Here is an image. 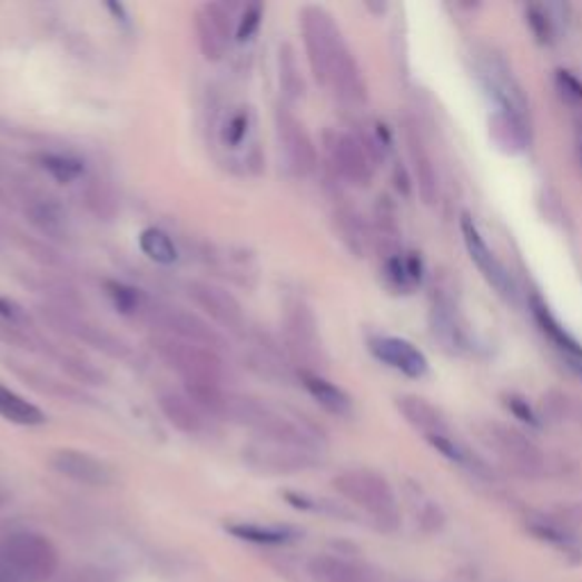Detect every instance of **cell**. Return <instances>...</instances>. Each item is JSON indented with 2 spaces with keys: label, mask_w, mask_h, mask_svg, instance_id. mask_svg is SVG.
<instances>
[{
  "label": "cell",
  "mask_w": 582,
  "mask_h": 582,
  "mask_svg": "<svg viewBox=\"0 0 582 582\" xmlns=\"http://www.w3.org/2000/svg\"><path fill=\"white\" fill-rule=\"evenodd\" d=\"M194 28H196L203 58L207 62L224 60L228 46H230V37H233L228 10L219 3L198 6L196 14H194Z\"/></svg>",
  "instance_id": "12"
},
{
  "label": "cell",
  "mask_w": 582,
  "mask_h": 582,
  "mask_svg": "<svg viewBox=\"0 0 582 582\" xmlns=\"http://www.w3.org/2000/svg\"><path fill=\"white\" fill-rule=\"evenodd\" d=\"M473 76L479 78L483 89L499 102V110L516 115L525 119L527 115V98L525 91L514 76L507 60L499 50L483 46L473 50Z\"/></svg>",
  "instance_id": "2"
},
{
  "label": "cell",
  "mask_w": 582,
  "mask_h": 582,
  "mask_svg": "<svg viewBox=\"0 0 582 582\" xmlns=\"http://www.w3.org/2000/svg\"><path fill=\"white\" fill-rule=\"evenodd\" d=\"M41 314H43V319H48L50 326H56L58 331L85 342L87 346H91L96 351H102L105 355H110V357L128 355V346L124 339H119L110 331H105L102 326L80 319V316L71 314L65 307H41Z\"/></svg>",
  "instance_id": "10"
},
{
  "label": "cell",
  "mask_w": 582,
  "mask_h": 582,
  "mask_svg": "<svg viewBox=\"0 0 582 582\" xmlns=\"http://www.w3.org/2000/svg\"><path fill=\"white\" fill-rule=\"evenodd\" d=\"M337 224H339V230H342V237L348 241V246L359 255L368 241V233H366V226L359 221V217L355 215V211H339L337 215Z\"/></svg>",
  "instance_id": "35"
},
{
  "label": "cell",
  "mask_w": 582,
  "mask_h": 582,
  "mask_svg": "<svg viewBox=\"0 0 582 582\" xmlns=\"http://www.w3.org/2000/svg\"><path fill=\"white\" fill-rule=\"evenodd\" d=\"M527 307L533 312V319L537 322L540 331L551 339V344L558 348V353L564 357L566 366L573 374L582 378V344L558 322V316L551 312L549 303L540 296L533 294L531 300H527Z\"/></svg>",
  "instance_id": "18"
},
{
  "label": "cell",
  "mask_w": 582,
  "mask_h": 582,
  "mask_svg": "<svg viewBox=\"0 0 582 582\" xmlns=\"http://www.w3.org/2000/svg\"><path fill=\"white\" fill-rule=\"evenodd\" d=\"M394 183H396V189L401 191V194H405V196H410L412 194V185H410V174L405 171V167H396L394 169Z\"/></svg>",
  "instance_id": "42"
},
{
  "label": "cell",
  "mask_w": 582,
  "mask_h": 582,
  "mask_svg": "<svg viewBox=\"0 0 582 582\" xmlns=\"http://www.w3.org/2000/svg\"><path fill=\"white\" fill-rule=\"evenodd\" d=\"M105 292H108L110 300L115 303V307L121 312V314H137V312H144V296L139 289L126 285V283H119V280H105Z\"/></svg>",
  "instance_id": "31"
},
{
  "label": "cell",
  "mask_w": 582,
  "mask_h": 582,
  "mask_svg": "<svg viewBox=\"0 0 582 582\" xmlns=\"http://www.w3.org/2000/svg\"><path fill=\"white\" fill-rule=\"evenodd\" d=\"M396 410L410 423V426L423 435V440H433L440 435H448L451 426L446 416L426 398L416 394H403L396 398Z\"/></svg>",
  "instance_id": "19"
},
{
  "label": "cell",
  "mask_w": 582,
  "mask_h": 582,
  "mask_svg": "<svg viewBox=\"0 0 582 582\" xmlns=\"http://www.w3.org/2000/svg\"><path fill=\"white\" fill-rule=\"evenodd\" d=\"M144 312L148 316V322L155 328H160V335H169L207 348L224 346L221 335L215 328H209L205 319H200L198 314L189 309L171 307V305H144Z\"/></svg>",
  "instance_id": "8"
},
{
  "label": "cell",
  "mask_w": 582,
  "mask_h": 582,
  "mask_svg": "<svg viewBox=\"0 0 582 582\" xmlns=\"http://www.w3.org/2000/svg\"><path fill=\"white\" fill-rule=\"evenodd\" d=\"M490 139L496 144L499 150L507 155H519L531 144V135H527L525 119L496 110L490 117Z\"/></svg>",
  "instance_id": "23"
},
{
  "label": "cell",
  "mask_w": 582,
  "mask_h": 582,
  "mask_svg": "<svg viewBox=\"0 0 582 582\" xmlns=\"http://www.w3.org/2000/svg\"><path fill=\"white\" fill-rule=\"evenodd\" d=\"M276 128L292 169L298 176H309L316 169V146L303 121H298L287 108H280L276 112Z\"/></svg>",
  "instance_id": "16"
},
{
  "label": "cell",
  "mask_w": 582,
  "mask_h": 582,
  "mask_svg": "<svg viewBox=\"0 0 582 582\" xmlns=\"http://www.w3.org/2000/svg\"><path fill=\"white\" fill-rule=\"evenodd\" d=\"M65 372L78 381V383H87V385H102L105 383V374L100 372V368H96L91 362L78 357V355H65L60 359Z\"/></svg>",
  "instance_id": "34"
},
{
  "label": "cell",
  "mask_w": 582,
  "mask_h": 582,
  "mask_svg": "<svg viewBox=\"0 0 582 582\" xmlns=\"http://www.w3.org/2000/svg\"><path fill=\"white\" fill-rule=\"evenodd\" d=\"M37 162L52 180H58L60 185H69L82 178L85 174V165L78 160V157L62 155V152H41L37 157Z\"/></svg>",
  "instance_id": "26"
},
{
  "label": "cell",
  "mask_w": 582,
  "mask_h": 582,
  "mask_svg": "<svg viewBox=\"0 0 582 582\" xmlns=\"http://www.w3.org/2000/svg\"><path fill=\"white\" fill-rule=\"evenodd\" d=\"M0 582H21L3 562H0Z\"/></svg>",
  "instance_id": "43"
},
{
  "label": "cell",
  "mask_w": 582,
  "mask_h": 582,
  "mask_svg": "<svg viewBox=\"0 0 582 582\" xmlns=\"http://www.w3.org/2000/svg\"><path fill=\"white\" fill-rule=\"evenodd\" d=\"M460 233H462V239H464V246H466V253H468L471 262L475 264V267H479V272L487 280V285L494 287V292L503 300L516 305L519 296H521L516 280L505 269V264L496 257V253L487 246L481 228L475 226V221H473V217L468 215V211H462Z\"/></svg>",
  "instance_id": "5"
},
{
  "label": "cell",
  "mask_w": 582,
  "mask_h": 582,
  "mask_svg": "<svg viewBox=\"0 0 582 582\" xmlns=\"http://www.w3.org/2000/svg\"><path fill=\"white\" fill-rule=\"evenodd\" d=\"M187 294L209 316V319H215L219 326H224L233 333L244 331V326H246L244 309L228 289H224L219 285H211V283L194 280L187 285Z\"/></svg>",
  "instance_id": "13"
},
{
  "label": "cell",
  "mask_w": 582,
  "mask_h": 582,
  "mask_svg": "<svg viewBox=\"0 0 582 582\" xmlns=\"http://www.w3.org/2000/svg\"><path fill=\"white\" fill-rule=\"evenodd\" d=\"M228 531L246 542L253 544H285L294 537L289 527H274V525H257V523H233Z\"/></svg>",
  "instance_id": "28"
},
{
  "label": "cell",
  "mask_w": 582,
  "mask_h": 582,
  "mask_svg": "<svg viewBox=\"0 0 582 582\" xmlns=\"http://www.w3.org/2000/svg\"><path fill=\"white\" fill-rule=\"evenodd\" d=\"M428 444H431L435 451H440L446 460H451V462H455V464H460V466H466V468H471V471H475V473L485 471L483 460L475 457L453 433L433 437V440H428Z\"/></svg>",
  "instance_id": "29"
},
{
  "label": "cell",
  "mask_w": 582,
  "mask_h": 582,
  "mask_svg": "<svg viewBox=\"0 0 582 582\" xmlns=\"http://www.w3.org/2000/svg\"><path fill=\"white\" fill-rule=\"evenodd\" d=\"M285 335L292 355L303 364L305 372H314V366L324 362L319 326H316L309 307H305L303 303H296L287 309Z\"/></svg>",
  "instance_id": "11"
},
{
  "label": "cell",
  "mask_w": 582,
  "mask_h": 582,
  "mask_svg": "<svg viewBox=\"0 0 582 582\" xmlns=\"http://www.w3.org/2000/svg\"><path fill=\"white\" fill-rule=\"evenodd\" d=\"M475 428H479L481 440L514 468L523 473L542 471L544 466L542 448L514 426H507V423L501 421H481Z\"/></svg>",
  "instance_id": "6"
},
{
  "label": "cell",
  "mask_w": 582,
  "mask_h": 582,
  "mask_svg": "<svg viewBox=\"0 0 582 582\" xmlns=\"http://www.w3.org/2000/svg\"><path fill=\"white\" fill-rule=\"evenodd\" d=\"M246 460L259 468L287 473L305 468L309 464V453L305 448L264 440V444H255L246 451Z\"/></svg>",
  "instance_id": "20"
},
{
  "label": "cell",
  "mask_w": 582,
  "mask_h": 582,
  "mask_svg": "<svg viewBox=\"0 0 582 582\" xmlns=\"http://www.w3.org/2000/svg\"><path fill=\"white\" fill-rule=\"evenodd\" d=\"M0 416L10 423H17V426H28V428L46 423V414L34 403L26 401L23 396H19L6 385H0Z\"/></svg>",
  "instance_id": "24"
},
{
  "label": "cell",
  "mask_w": 582,
  "mask_h": 582,
  "mask_svg": "<svg viewBox=\"0 0 582 582\" xmlns=\"http://www.w3.org/2000/svg\"><path fill=\"white\" fill-rule=\"evenodd\" d=\"M248 126H250V112H248V110L235 112V115L228 119L226 128H224V144L230 146V148L241 146V141H244L246 135H248Z\"/></svg>",
  "instance_id": "38"
},
{
  "label": "cell",
  "mask_w": 582,
  "mask_h": 582,
  "mask_svg": "<svg viewBox=\"0 0 582 582\" xmlns=\"http://www.w3.org/2000/svg\"><path fill=\"white\" fill-rule=\"evenodd\" d=\"M50 466L65 475V479L87 487H108L115 481V471L108 462L76 448H60L52 453Z\"/></svg>",
  "instance_id": "15"
},
{
  "label": "cell",
  "mask_w": 582,
  "mask_h": 582,
  "mask_svg": "<svg viewBox=\"0 0 582 582\" xmlns=\"http://www.w3.org/2000/svg\"><path fill=\"white\" fill-rule=\"evenodd\" d=\"M555 85L560 89V93L569 100V102H582V80L575 78L571 71L560 69L555 73Z\"/></svg>",
  "instance_id": "39"
},
{
  "label": "cell",
  "mask_w": 582,
  "mask_h": 582,
  "mask_svg": "<svg viewBox=\"0 0 582 582\" xmlns=\"http://www.w3.org/2000/svg\"><path fill=\"white\" fill-rule=\"evenodd\" d=\"M139 248L148 259H152L155 264H165V267H169V264H176L178 257H180L174 237L169 233H165L162 228L141 230Z\"/></svg>",
  "instance_id": "25"
},
{
  "label": "cell",
  "mask_w": 582,
  "mask_h": 582,
  "mask_svg": "<svg viewBox=\"0 0 582 582\" xmlns=\"http://www.w3.org/2000/svg\"><path fill=\"white\" fill-rule=\"evenodd\" d=\"M3 562L21 582H41L58 571L60 558L50 540L37 533H17L0 546Z\"/></svg>",
  "instance_id": "3"
},
{
  "label": "cell",
  "mask_w": 582,
  "mask_h": 582,
  "mask_svg": "<svg viewBox=\"0 0 582 582\" xmlns=\"http://www.w3.org/2000/svg\"><path fill=\"white\" fill-rule=\"evenodd\" d=\"M155 355L185 381V385H221L226 368L215 348L189 344L169 335L150 339Z\"/></svg>",
  "instance_id": "1"
},
{
  "label": "cell",
  "mask_w": 582,
  "mask_h": 582,
  "mask_svg": "<svg viewBox=\"0 0 582 582\" xmlns=\"http://www.w3.org/2000/svg\"><path fill=\"white\" fill-rule=\"evenodd\" d=\"M0 319L8 322L10 326H26L28 324V312L12 298L8 296H0Z\"/></svg>",
  "instance_id": "40"
},
{
  "label": "cell",
  "mask_w": 582,
  "mask_h": 582,
  "mask_svg": "<svg viewBox=\"0 0 582 582\" xmlns=\"http://www.w3.org/2000/svg\"><path fill=\"white\" fill-rule=\"evenodd\" d=\"M505 405L512 410V414H514L516 418H521V421H525V423H531V426H540V418H537L535 410H533L531 405H527L525 398L510 394V396L505 398Z\"/></svg>",
  "instance_id": "41"
},
{
  "label": "cell",
  "mask_w": 582,
  "mask_h": 582,
  "mask_svg": "<svg viewBox=\"0 0 582 582\" xmlns=\"http://www.w3.org/2000/svg\"><path fill=\"white\" fill-rule=\"evenodd\" d=\"M431 333L451 353H462L468 348V333L460 312V294L455 280L448 274L435 276L431 294Z\"/></svg>",
  "instance_id": "4"
},
{
  "label": "cell",
  "mask_w": 582,
  "mask_h": 582,
  "mask_svg": "<svg viewBox=\"0 0 582 582\" xmlns=\"http://www.w3.org/2000/svg\"><path fill=\"white\" fill-rule=\"evenodd\" d=\"M312 573L316 580H322V582H357V571H353L344 562L331 560V558L314 560Z\"/></svg>",
  "instance_id": "33"
},
{
  "label": "cell",
  "mask_w": 582,
  "mask_h": 582,
  "mask_svg": "<svg viewBox=\"0 0 582 582\" xmlns=\"http://www.w3.org/2000/svg\"><path fill=\"white\" fill-rule=\"evenodd\" d=\"M368 351L383 364L396 368L398 374L407 378H423L428 374V359L412 342L403 337H372L368 339Z\"/></svg>",
  "instance_id": "17"
},
{
  "label": "cell",
  "mask_w": 582,
  "mask_h": 582,
  "mask_svg": "<svg viewBox=\"0 0 582 582\" xmlns=\"http://www.w3.org/2000/svg\"><path fill=\"white\" fill-rule=\"evenodd\" d=\"M298 378H300V385L307 389V394L316 403H319L326 412H331L335 416H351L353 414L351 396L342 387H337L335 383L324 378L322 374L305 372V368H300Z\"/></svg>",
  "instance_id": "21"
},
{
  "label": "cell",
  "mask_w": 582,
  "mask_h": 582,
  "mask_svg": "<svg viewBox=\"0 0 582 582\" xmlns=\"http://www.w3.org/2000/svg\"><path fill=\"white\" fill-rule=\"evenodd\" d=\"M87 203L96 211V215L102 217V219H110L115 215V209H117L112 194L105 189L102 183H96V185H91L87 189Z\"/></svg>",
  "instance_id": "36"
},
{
  "label": "cell",
  "mask_w": 582,
  "mask_h": 582,
  "mask_svg": "<svg viewBox=\"0 0 582 582\" xmlns=\"http://www.w3.org/2000/svg\"><path fill=\"white\" fill-rule=\"evenodd\" d=\"M262 17H264V6L262 3H250L246 6V10L241 12V19L237 23V41H250L255 37V32L259 30L262 26Z\"/></svg>",
  "instance_id": "37"
},
{
  "label": "cell",
  "mask_w": 582,
  "mask_h": 582,
  "mask_svg": "<svg viewBox=\"0 0 582 582\" xmlns=\"http://www.w3.org/2000/svg\"><path fill=\"white\" fill-rule=\"evenodd\" d=\"M335 487L342 496L357 503L381 519H389L396 512L392 487L378 473L372 471H346L335 479Z\"/></svg>",
  "instance_id": "9"
},
{
  "label": "cell",
  "mask_w": 582,
  "mask_h": 582,
  "mask_svg": "<svg viewBox=\"0 0 582 582\" xmlns=\"http://www.w3.org/2000/svg\"><path fill=\"white\" fill-rule=\"evenodd\" d=\"M405 146L410 157V171L414 178V185L418 189L421 200L426 205H435L440 198V176L437 167L433 162V155L423 139L418 126L414 121H405Z\"/></svg>",
  "instance_id": "14"
},
{
  "label": "cell",
  "mask_w": 582,
  "mask_h": 582,
  "mask_svg": "<svg viewBox=\"0 0 582 582\" xmlns=\"http://www.w3.org/2000/svg\"><path fill=\"white\" fill-rule=\"evenodd\" d=\"M30 221L48 237H58L67 235V215L62 207L52 200H39L30 207Z\"/></svg>",
  "instance_id": "27"
},
{
  "label": "cell",
  "mask_w": 582,
  "mask_h": 582,
  "mask_svg": "<svg viewBox=\"0 0 582 582\" xmlns=\"http://www.w3.org/2000/svg\"><path fill=\"white\" fill-rule=\"evenodd\" d=\"M525 21H527V26H531V30L540 43L551 46L555 41V21H553L549 8L531 6L525 10Z\"/></svg>",
  "instance_id": "32"
},
{
  "label": "cell",
  "mask_w": 582,
  "mask_h": 582,
  "mask_svg": "<svg viewBox=\"0 0 582 582\" xmlns=\"http://www.w3.org/2000/svg\"><path fill=\"white\" fill-rule=\"evenodd\" d=\"M324 146L328 152V162L335 174L353 187H368L374 180V162L362 146L357 135L328 128L324 132Z\"/></svg>",
  "instance_id": "7"
},
{
  "label": "cell",
  "mask_w": 582,
  "mask_h": 582,
  "mask_svg": "<svg viewBox=\"0 0 582 582\" xmlns=\"http://www.w3.org/2000/svg\"><path fill=\"white\" fill-rule=\"evenodd\" d=\"M160 410L171 426L185 435H198L205 428L203 410L187 396L178 392H165L160 396Z\"/></svg>",
  "instance_id": "22"
},
{
  "label": "cell",
  "mask_w": 582,
  "mask_h": 582,
  "mask_svg": "<svg viewBox=\"0 0 582 582\" xmlns=\"http://www.w3.org/2000/svg\"><path fill=\"white\" fill-rule=\"evenodd\" d=\"M280 82H283L285 96L289 100H298L305 91L303 76H300V69H298V62H296V56H294V48L289 43H285L280 48Z\"/></svg>",
  "instance_id": "30"
}]
</instances>
